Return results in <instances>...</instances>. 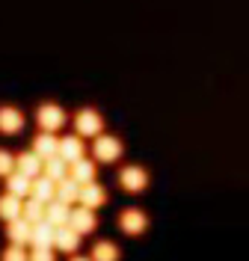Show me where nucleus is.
<instances>
[{
  "mask_svg": "<svg viewBox=\"0 0 249 261\" xmlns=\"http://www.w3.org/2000/svg\"><path fill=\"white\" fill-rule=\"evenodd\" d=\"M36 122H39V128H42V130L57 134V130L68 122V116H66V110H63L60 104H50V101H45V104H39V110H36Z\"/></svg>",
  "mask_w": 249,
  "mask_h": 261,
  "instance_id": "1",
  "label": "nucleus"
},
{
  "mask_svg": "<svg viewBox=\"0 0 249 261\" xmlns=\"http://www.w3.org/2000/svg\"><path fill=\"white\" fill-rule=\"evenodd\" d=\"M74 130H77V137H101L104 134V119H101L98 110L83 107V110L74 113Z\"/></svg>",
  "mask_w": 249,
  "mask_h": 261,
  "instance_id": "2",
  "label": "nucleus"
},
{
  "mask_svg": "<svg viewBox=\"0 0 249 261\" xmlns=\"http://www.w3.org/2000/svg\"><path fill=\"white\" fill-rule=\"evenodd\" d=\"M92 154H95V161H101V163L119 161V158H122V140L110 137V134H101V137H95V143H92Z\"/></svg>",
  "mask_w": 249,
  "mask_h": 261,
  "instance_id": "3",
  "label": "nucleus"
},
{
  "mask_svg": "<svg viewBox=\"0 0 249 261\" xmlns=\"http://www.w3.org/2000/svg\"><path fill=\"white\" fill-rule=\"evenodd\" d=\"M119 184H122L128 193H140V190L149 187V172H146L143 166H136V163H128V166L119 172Z\"/></svg>",
  "mask_w": 249,
  "mask_h": 261,
  "instance_id": "4",
  "label": "nucleus"
},
{
  "mask_svg": "<svg viewBox=\"0 0 249 261\" xmlns=\"http://www.w3.org/2000/svg\"><path fill=\"white\" fill-rule=\"evenodd\" d=\"M146 226H149V217H146V211H140V208H128V211L119 214V228L125 234H143Z\"/></svg>",
  "mask_w": 249,
  "mask_h": 261,
  "instance_id": "5",
  "label": "nucleus"
},
{
  "mask_svg": "<svg viewBox=\"0 0 249 261\" xmlns=\"http://www.w3.org/2000/svg\"><path fill=\"white\" fill-rule=\"evenodd\" d=\"M98 226V220H95V211H89V208H71V217H68V228L71 231H77V234H89L92 228Z\"/></svg>",
  "mask_w": 249,
  "mask_h": 261,
  "instance_id": "6",
  "label": "nucleus"
},
{
  "mask_svg": "<svg viewBox=\"0 0 249 261\" xmlns=\"http://www.w3.org/2000/svg\"><path fill=\"white\" fill-rule=\"evenodd\" d=\"M80 202L83 208H89V211H98L101 205H107V190L101 187L98 181H89V184H83L80 187Z\"/></svg>",
  "mask_w": 249,
  "mask_h": 261,
  "instance_id": "7",
  "label": "nucleus"
},
{
  "mask_svg": "<svg viewBox=\"0 0 249 261\" xmlns=\"http://www.w3.org/2000/svg\"><path fill=\"white\" fill-rule=\"evenodd\" d=\"M57 154H60V158H63L68 166H71L74 161L86 158V146H83L80 137H74V134H71V137H63V140H60V148H57Z\"/></svg>",
  "mask_w": 249,
  "mask_h": 261,
  "instance_id": "8",
  "label": "nucleus"
},
{
  "mask_svg": "<svg viewBox=\"0 0 249 261\" xmlns=\"http://www.w3.org/2000/svg\"><path fill=\"white\" fill-rule=\"evenodd\" d=\"M42 166H45V161H42L39 154H33V151L15 154V172L27 175V178H39V175H42Z\"/></svg>",
  "mask_w": 249,
  "mask_h": 261,
  "instance_id": "9",
  "label": "nucleus"
},
{
  "mask_svg": "<svg viewBox=\"0 0 249 261\" xmlns=\"http://www.w3.org/2000/svg\"><path fill=\"white\" fill-rule=\"evenodd\" d=\"M21 128H24V113L12 104H3L0 107V134H18Z\"/></svg>",
  "mask_w": 249,
  "mask_h": 261,
  "instance_id": "10",
  "label": "nucleus"
},
{
  "mask_svg": "<svg viewBox=\"0 0 249 261\" xmlns=\"http://www.w3.org/2000/svg\"><path fill=\"white\" fill-rule=\"evenodd\" d=\"M57 148H60V140H57V134H48V130H42V134H36L33 137V154H39L42 161H48L57 154Z\"/></svg>",
  "mask_w": 249,
  "mask_h": 261,
  "instance_id": "11",
  "label": "nucleus"
},
{
  "mask_svg": "<svg viewBox=\"0 0 249 261\" xmlns=\"http://www.w3.org/2000/svg\"><path fill=\"white\" fill-rule=\"evenodd\" d=\"M6 234H9L12 246H24V244H30L33 226H30L24 217H18V220H12V223H6Z\"/></svg>",
  "mask_w": 249,
  "mask_h": 261,
  "instance_id": "12",
  "label": "nucleus"
},
{
  "mask_svg": "<svg viewBox=\"0 0 249 261\" xmlns=\"http://www.w3.org/2000/svg\"><path fill=\"white\" fill-rule=\"evenodd\" d=\"M68 217H71V208L68 205H63V202H48L45 205V223H50L53 228H63L68 226Z\"/></svg>",
  "mask_w": 249,
  "mask_h": 261,
  "instance_id": "13",
  "label": "nucleus"
},
{
  "mask_svg": "<svg viewBox=\"0 0 249 261\" xmlns=\"http://www.w3.org/2000/svg\"><path fill=\"white\" fill-rule=\"evenodd\" d=\"M95 166L98 163H92L89 158H80V161L71 163V169H68V178H74L77 184H89V181H95Z\"/></svg>",
  "mask_w": 249,
  "mask_h": 261,
  "instance_id": "14",
  "label": "nucleus"
},
{
  "mask_svg": "<svg viewBox=\"0 0 249 261\" xmlns=\"http://www.w3.org/2000/svg\"><path fill=\"white\" fill-rule=\"evenodd\" d=\"M30 190H33V178H27L21 172L6 175V193L18 196V199H30Z\"/></svg>",
  "mask_w": 249,
  "mask_h": 261,
  "instance_id": "15",
  "label": "nucleus"
},
{
  "mask_svg": "<svg viewBox=\"0 0 249 261\" xmlns=\"http://www.w3.org/2000/svg\"><path fill=\"white\" fill-rule=\"evenodd\" d=\"M68 169H71V166H68L60 154H53V158H48V161H45V166H42V175H45V178H50L53 184H60L63 178H68Z\"/></svg>",
  "mask_w": 249,
  "mask_h": 261,
  "instance_id": "16",
  "label": "nucleus"
},
{
  "mask_svg": "<svg viewBox=\"0 0 249 261\" xmlns=\"http://www.w3.org/2000/svg\"><path fill=\"white\" fill-rule=\"evenodd\" d=\"M30 196H33L36 202L48 205V202L57 199V184H53L50 178H45V175H39V178H33V190H30Z\"/></svg>",
  "mask_w": 249,
  "mask_h": 261,
  "instance_id": "17",
  "label": "nucleus"
},
{
  "mask_svg": "<svg viewBox=\"0 0 249 261\" xmlns=\"http://www.w3.org/2000/svg\"><path fill=\"white\" fill-rule=\"evenodd\" d=\"M53 246L60 249V252H77V246H80V234L77 231H71L68 226H63V228H57V238H53Z\"/></svg>",
  "mask_w": 249,
  "mask_h": 261,
  "instance_id": "18",
  "label": "nucleus"
},
{
  "mask_svg": "<svg viewBox=\"0 0 249 261\" xmlns=\"http://www.w3.org/2000/svg\"><path fill=\"white\" fill-rule=\"evenodd\" d=\"M53 238H57V228L50 226V223H39V226H33L30 244H33L36 249H50V246H53Z\"/></svg>",
  "mask_w": 249,
  "mask_h": 261,
  "instance_id": "19",
  "label": "nucleus"
},
{
  "mask_svg": "<svg viewBox=\"0 0 249 261\" xmlns=\"http://www.w3.org/2000/svg\"><path fill=\"white\" fill-rule=\"evenodd\" d=\"M77 199H80V184H77L74 178H63L60 184H57V202H63V205L71 208Z\"/></svg>",
  "mask_w": 249,
  "mask_h": 261,
  "instance_id": "20",
  "label": "nucleus"
},
{
  "mask_svg": "<svg viewBox=\"0 0 249 261\" xmlns=\"http://www.w3.org/2000/svg\"><path fill=\"white\" fill-rule=\"evenodd\" d=\"M21 199L12 193H3L0 196V220H6V223H12V220H18L21 217Z\"/></svg>",
  "mask_w": 249,
  "mask_h": 261,
  "instance_id": "21",
  "label": "nucleus"
},
{
  "mask_svg": "<svg viewBox=\"0 0 249 261\" xmlns=\"http://www.w3.org/2000/svg\"><path fill=\"white\" fill-rule=\"evenodd\" d=\"M21 217L30 223V226H39V223H45V205L42 202H36L33 196L21 205Z\"/></svg>",
  "mask_w": 249,
  "mask_h": 261,
  "instance_id": "22",
  "label": "nucleus"
},
{
  "mask_svg": "<svg viewBox=\"0 0 249 261\" xmlns=\"http://www.w3.org/2000/svg\"><path fill=\"white\" fill-rule=\"evenodd\" d=\"M92 261H119V246L113 241H98L92 246Z\"/></svg>",
  "mask_w": 249,
  "mask_h": 261,
  "instance_id": "23",
  "label": "nucleus"
},
{
  "mask_svg": "<svg viewBox=\"0 0 249 261\" xmlns=\"http://www.w3.org/2000/svg\"><path fill=\"white\" fill-rule=\"evenodd\" d=\"M15 172V154H9L6 148H0V178Z\"/></svg>",
  "mask_w": 249,
  "mask_h": 261,
  "instance_id": "24",
  "label": "nucleus"
},
{
  "mask_svg": "<svg viewBox=\"0 0 249 261\" xmlns=\"http://www.w3.org/2000/svg\"><path fill=\"white\" fill-rule=\"evenodd\" d=\"M0 261H30V255L24 252V246H6L0 252Z\"/></svg>",
  "mask_w": 249,
  "mask_h": 261,
  "instance_id": "25",
  "label": "nucleus"
},
{
  "mask_svg": "<svg viewBox=\"0 0 249 261\" xmlns=\"http://www.w3.org/2000/svg\"><path fill=\"white\" fill-rule=\"evenodd\" d=\"M30 261H57V258H53V252H50V249H33Z\"/></svg>",
  "mask_w": 249,
  "mask_h": 261,
  "instance_id": "26",
  "label": "nucleus"
},
{
  "mask_svg": "<svg viewBox=\"0 0 249 261\" xmlns=\"http://www.w3.org/2000/svg\"><path fill=\"white\" fill-rule=\"evenodd\" d=\"M68 261H92V258H83V255H74V258H68Z\"/></svg>",
  "mask_w": 249,
  "mask_h": 261,
  "instance_id": "27",
  "label": "nucleus"
}]
</instances>
